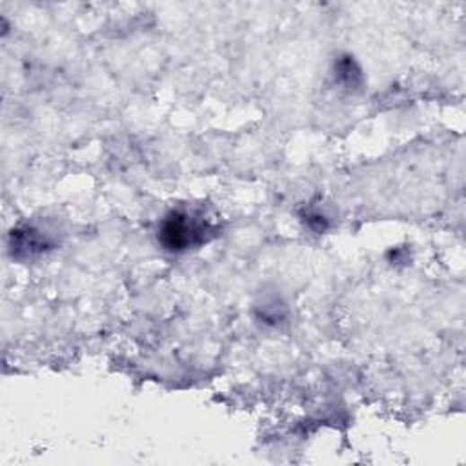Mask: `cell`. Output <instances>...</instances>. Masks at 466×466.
I'll use <instances>...</instances> for the list:
<instances>
[{
  "label": "cell",
  "instance_id": "7a4b0ae2",
  "mask_svg": "<svg viewBox=\"0 0 466 466\" xmlns=\"http://www.w3.org/2000/svg\"><path fill=\"white\" fill-rule=\"evenodd\" d=\"M338 77L347 88H357L361 84V70L352 57H343L338 62Z\"/></svg>",
  "mask_w": 466,
  "mask_h": 466
},
{
  "label": "cell",
  "instance_id": "6da1fadb",
  "mask_svg": "<svg viewBox=\"0 0 466 466\" xmlns=\"http://www.w3.org/2000/svg\"><path fill=\"white\" fill-rule=\"evenodd\" d=\"M210 224L184 212H171L161 224L159 241L170 251H184L207 241Z\"/></svg>",
  "mask_w": 466,
  "mask_h": 466
}]
</instances>
